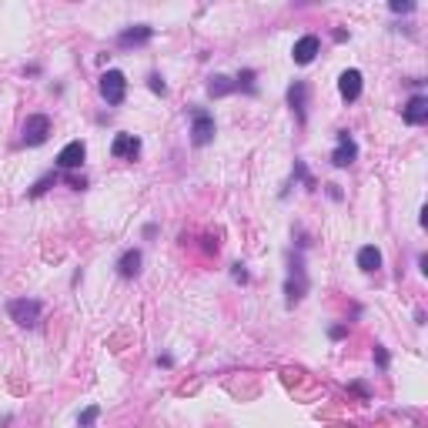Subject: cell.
<instances>
[{
	"mask_svg": "<svg viewBox=\"0 0 428 428\" xmlns=\"http://www.w3.org/2000/svg\"><path fill=\"white\" fill-rule=\"evenodd\" d=\"M308 292V274H305V261L301 255H292V268H288V281H285V294H288V305H298Z\"/></svg>",
	"mask_w": 428,
	"mask_h": 428,
	"instance_id": "obj_1",
	"label": "cell"
},
{
	"mask_svg": "<svg viewBox=\"0 0 428 428\" xmlns=\"http://www.w3.org/2000/svg\"><path fill=\"white\" fill-rule=\"evenodd\" d=\"M97 90H101V97L111 107H118V104H124V97H127V77L120 74V70H104L101 81H97Z\"/></svg>",
	"mask_w": 428,
	"mask_h": 428,
	"instance_id": "obj_2",
	"label": "cell"
},
{
	"mask_svg": "<svg viewBox=\"0 0 428 428\" xmlns=\"http://www.w3.org/2000/svg\"><path fill=\"white\" fill-rule=\"evenodd\" d=\"M7 311H10V318H14L20 328H34L37 322H40L44 305H40L37 298H14V301L7 305Z\"/></svg>",
	"mask_w": 428,
	"mask_h": 428,
	"instance_id": "obj_3",
	"label": "cell"
},
{
	"mask_svg": "<svg viewBox=\"0 0 428 428\" xmlns=\"http://www.w3.org/2000/svg\"><path fill=\"white\" fill-rule=\"evenodd\" d=\"M47 137H51V118H47V114H31V118L24 120V134H20V141H24L27 148L44 144Z\"/></svg>",
	"mask_w": 428,
	"mask_h": 428,
	"instance_id": "obj_4",
	"label": "cell"
},
{
	"mask_svg": "<svg viewBox=\"0 0 428 428\" xmlns=\"http://www.w3.org/2000/svg\"><path fill=\"white\" fill-rule=\"evenodd\" d=\"M191 141L198 144V148H205L211 144V137H214V118L207 114V111H191Z\"/></svg>",
	"mask_w": 428,
	"mask_h": 428,
	"instance_id": "obj_5",
	"label": "cell"
},
{
	"mask_svg": "<svg viewBox=\"0 0 428 428\" xmlns=\"http://www.w3.org/2000/svg\"><path fill=\"white\" fill-rule=\"evenodd\" d=\"M355 157H358V144L351 141L348 131L338 134V148H335V154H331V164L335 168H348V164H355Z\"/></svg>",
	"mask_w": 428,
	"mask_h": 428,
	"instance_id": "obj_6",
	"label": "cell"
},
{
	"mask_svg": "<svg viewBox=\"0 0 428 428\" xmlns=\"http://www.w3.org/2000/svg\"><path fill=\"white\" fill-rule=\"evenodd\" d=\"M84 157H87L84 141H70L68 148L57 154V168H64V171H77V168L84 164Z\"/></svg>",
	"mask_w": 428,
	"mask_h": 428,
	"instance_id": "obj_7",
	"label": "cell"
},
{
	"mask_svg": "<svg viewBox=\"0 0 428 428\" xmlns=\"http://www.w3.org/2000/svg\"><path fill=\"white\" fill-rule=\"evenodd\" d=\"M402 118H405V124H411V127L425 124L428 120V97L425 94H411L409 104H405V111H402Z\"/></svg>",
	"mask_w": 428,
	"mask_h": 428,
	"instance_id": "obj_8",
	"label": "cell"
},
{
	"mask_svg": "<svg viewBox=\"0 0 428 428\" xmlns=\"http://www.w3.org/2000/svg\"><path fill=\"white\" fill-rule=\"evenodd\" d=\"M318 51H322V40L315 34H308V37H301L298 44H294V51H292V57H294V64H311L315 57H318Z\"/></svg>",
	"mask_w": 428,
	"mask_h": 428,
	"instance_id": "obj_9",
	"label": "cell"
},
{
	"mask_svg": "<svg viewBox=\"0 0 428 428\" xmlns=\"http://www.w3.org/2000/svg\"><path fill=\"white\" fill-rule=\"evenodd\" d=\"M154 37V27H148V24H137V27H127V31H120L118 34V47H141V44H148Z\"/></svg>",
	"mask_w": 428,
	"mask_h": 428,
	"instance_id": "obj_10",
	"label": "cell"
},
{
	"mask_svg": "<svg viewBox=\"0 0 428 428\" xmlns=\"http://www.w3.org/2000/svg\"><path fill=\"white\" fill-rule=\"evenodd\" d=\"M338 94H342L344 101H358L361 97V70H344L342 77H338Z\"/></svg>",
	"mask_w": 428,
	"mask_h": 428,
	"instance_id": "obj_11",
	"label": "cell"
},
{
	"mask_svg": "<svg viewBox=\"0 0 428 428\" xmlns=\"http://www.w3.org/2000/svg\"><path fill=\"white\" fill-rule=\"evenodd\" d=\"M111 154L114 157H131V161H134V157L141 154V141H137L134 134H118L114 137V144H111Z\"/></svg>",
	"mask_w": 428,
	"mask_h": 428,
	"instance_id": "obj_12",
	"label": "cell"
},
{
	"mask_svg": "<svg viewBox=\"0 0 428 428\" xmlns=\"http://www.w3.org/2000/svg\"><path fill=\"white\" fill-rule=\"evenodd\" d=\"M305 101H308V84H305V81H294V84L288 87V104H292V111L298 114L301 124L308 118V114H305Z\"/></svg>",
	"mask_w": 428,
	"mask_h": 428,
	"instance_id": "obj_13",
	"label": "cell"
},
{
	"mask_svg": "<svg viewBox=\"0 0 428 428\" xmlns=\"http://www.w3.org/2000/svg\"><path fill=\"white\" fill-rule=\"evenodd\" d=\"M141 261H144V257H141V251H137V248L124 251V255H120V261H118V274H120V278H137V274H141Z\"/></svg>",
	"mask_w": 428,
	"mask_h": 428,
	"instance_id": "obj_14",
	"label": "cell"
},
{
	"mask_svg": "<svg viewBox=\"0 0 428 428\" xmlns=\"http://www.w3.org/2000/svg\"><path fill=\"white\" fill-rule=\"evenodd\" d=\"M358 268L361 271H368V274L381 268V251H378L375 244H365V248L358 251Z\"/></svg>",
	"mask_w": 428,
	"mask_h": 428,
	"instance_id": "obj_15",
	"label": "cell"
},
{
	"mask_svg": "<svg viewBox=\"0 0 428 428\" xmlns=\"http://www.w3.org/2000/svg\"><path fill=\"white\" fill-rule=\"evenodd\" d=\"M231 90H238V87L231 84L228 77H221V74H214L211 84H207V94H211V97H224V94H231Z\"/></svg>",
	"mask_w": 428,
	"mask_h": 428,
	"instance_id": "obj_16",
	"label": "cell"
},
{
	"mask_svg": "<svg viewBox=\"0 0 428 428\" xmlns=\"http://www.w3.org/2000/svg\"><path fill=\"white\" fill-rule=\"evenodd\" d=\"M97 418H101V405H87V409L77 415V428H94Z\"/></svg>",
	"mask_w": 428,
	"mask_h": 428,
	"instance_id": "obj_17",
	"label": "cell"
},
{
	"mask_svg": "<svg viewBox=\"0 0 428 428\" xmlns=\"http://www.w3.org/2000/svg\"><path fill=\"white\" fill-rule=\"evenodd\" d=\"M235 87H244L248 94H255V70H241L238 74V84Z\"/></svg>",
	"mask_w": 428,
	"mask_h": 428,
	"instance_id": "obj_18",
	"label": "cell"
},
{
	"mask_svg": "<svg viewBox=\"0 0 428 428\" xmlns=\"http://www.w3.org/2000/svg\"><path fill=\"white\" fill-rule=\"evenodd\" d=\"M294 177H298V181H305V184H308L311 191L318 188V184H315V177H311V174L305 171V164H301V161H294Z\"/></svg>",
	"mask_w": 428,
	"mask_h": 428,
	"instance_id": "obj_19",
	"label": "cell"
},
{
	"mask_svg": "<svg viewBox=\"0 0 428 428\" xmlns=\"http://www.w3.org/2000/svg\"><path fill=\"white\" fill-rule=\"evenodd\" d=\"M51 184H57V174H47V177H40V181H37V188L31 191V198H40V194L51 188Z\"/></svg>",
	"mask_w": 428,
	"mask_h": 428,
	"instance_id": "obj_20",
	"label": "cell"
},
{
	"mask_svg": "<svg viewBox=\"0 0 428 428\" xmlns=\"http://www.w3.org/2000/svg\"><path fill=\"white\" fill-rule=\"evenodd\" d=\"M148 87H151V90H154V94H161V97H164V94H168V84H164V81H161V74H151V77H148Z\"/></svg>",
	"mask_w": 428,
	"mask_h": 428,
	"instance_id": "obj_21",
	"label": "cell"
},
{
	"mask_svg": "<svg viewBox=\"0 0 428 428\" xmlns=\"http://www.w3.org/2000/svg\"><path fill=\"white\" fill-rule=\"evenodd\" d=\"M375 361H378V368H388V351L381 344H375Z\"/></svg>",
	"mask_w": 428,
	"mask_h": 428,
	"instance_id": "obj_22",
	"label": "cell"
},
{
	"mask_svg": "<svg viewBox=\"0 0 428 428\" xmlns=\"http://www.w3.org/2000/svg\"><path fill=\"white\" fill-rule=\"evenodd\" d=\"M388 7H392V14H409V10L415 7V3H402V0H392Z\"/></svg>",
	"mask_w": 428,
	"mask_h": 428,
	"instance_id": "obj_23",
	"label": "cell"
},
{
	"mask_svg": "<svg viewBox=\"0 0 428 428\" xmlns=\"http://www.w3.org/2000/svg\"><path fill=\"white\" fill-rule=\"evenodd\" d=\"M68 184L74 191H84L87 188V181H84V177H77V174H68Z\"/></svg>",
	"mask_w": 428,
	"mask_h": 428,
	"instance_id": "obj_24",
	"label": "cell"
},
{
	"mask_svg": "<svg viewBox=\"0 0 428 428\" xmlns=\"http://www.w3.org/2000/svg\"><path fill=\"white\" fill-rule=\"evenodd\" d=\"M231 278L244 285V281H248V271H244V264H235V268H231Z\"/></svg>",
	"mask_w": 428,
	"mask_h": 428,
	"instance_id": "obj_25",
	"label": "cell"
},
{
	"mask_svg": "<svg viewBox=\"0 0 428 428\" xmlns=\"http://www.w3.org/2000/svg\"><path fill=\"white\" fill-rule=\"evenodd\" d=\"M328 335L338 342V338H344V335H348V328H344V325H331V331H328Z\"/></svg>",
	"mask_w": 428,
	"mask_h": 428,
	"instance_id": "obj_26",
	"label": "cell"
},
{
	"mask_svg": "<svg viewBox=\"0 0 428 428\" xmlns=\"http://www.w3.org/2000/svg\"><path fill=\"white\" fill-rule=\"evenodd\" d=\"M157 365H161V368H171L174 358H171V355H161V358H157Z\"/></svg>",
	"mask_w": 428,
	"mask_h": 428,
	"instance_id": "obj_27",
	"label": "cell"
},
{
	"mask_svg": "<svg viewBox=\"0 0 428 428\" xmlns=\"http://www.w3.org/2000/svg\"><path fill=\"white\" fill-rule=\"evenodd\" d=\"M351 392H358L361 398H368V388H365V385H361V381H355V385H351Z\"/></svg>",
	"mask_w": 428,
	"mask_h": 428,
	"instance_id": "obj_28",
	"label": "cell"
},
{
	"mask_svg": "<svg viewBox=\"0 0 428 428\" xmlns=\"http://www.w3.org/2000/svg\"><path fill=\"white\" fill-rule=\"evenodd\" d=\"M328 194H331L335 201H342V191H338V184H328Z\"/></svg>",
	"mask_w": 428,
	"mask_h": 428,
	"instance_id": "obj_29",
	"label": "cell"
}]
</instances>
